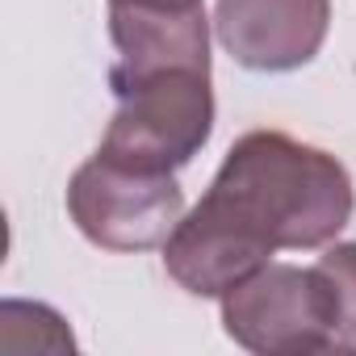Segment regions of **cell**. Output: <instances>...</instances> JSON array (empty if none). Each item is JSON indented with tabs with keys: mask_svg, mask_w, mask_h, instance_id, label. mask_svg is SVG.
<instances>
[{
	"mask_svg": "<svg viewBox=\"0 0 356 356\" xmlns=\"http://www.w3.org/2000/svg\"><path fill=\"white\" fill-rule=\"evenodd\" d=\"M206 202L273 252H314L352 222V176L323 147L281 130H252L227 151Z\"/></svg>",
	"mask_w": 356,
	"mask_h": 356,
	"instance_id": "1",
	"label": "cell"
},
{
	"mask_svg": "<svg viewBox=\"0 0 356 356\" xmlns=\"http://www.w3.org/2000/svg\"><path fill=\"white\" fill-rule=\"evenodd\" d=\"M264 264H273V248L206 197L176 222L163 243L168 277L193 298H227Z\"/></svg>",
	"mask_w": 356,
	"mask_h": 356,
	"instance_id": "7",
	"label": "cell"
},
{
	"mask_svg": "<svg viewBox=\"0 0 356 356\" xmlns=\"http://www.w3.org/2000/svg\"><path fill=\"white\" fill-rule=\"evenodd\" d=\"M314 268L327 285L339 343L356 348V243H327V252L318 256Z\"/></svg>",
	"mask_w": 356,
	"mask_h": 356,
	"instance_id": "8",
	"label": "cell"
},
{
	"mask_svg": "<svg viewBox=\"0 0 356 356\" xmlns=\"http://www.w3.org/2000/svg\"><path fill=\"white\" fill-rule=\"evenodd\" d=\"M109 88L159 72H210L206 0H109Z\"/></svg>",
	"mask_w": 356,
	"mask_h": 356,
	"instance_id": "5",
	"label": "cell"
},
{
	"mask_svg": "<svg viewBox=\"0 0 356 356\" xmlns=\"http://www.w3.org/2000/svg\"><path fill=\"white\" fill-rule=\"evenodd\" d=\"M218 302L222 331L256 356H302L343 348L318 268L264 264Z\"/></svg>",
	"mask_w": 356,
	"mask_h": 356,
	"instance_id": "4",
	"label": "cell"
},
{
	"mask_svg": "<svg viewBox=\"0 0 356 356\" xmlns=\"http://www.w3.org/2000/svg\"><path fill=\"white\" fill-rule=\"evenodd\" d=\"M113 97L118 109L97 151L130 168L176 172L214 134L210 72H159L113 88Z\"/></svg>",
	"mask_w": 356,
	"mask_h": 356,
	"instance_id": "2",
	"label": "cell"
},
{
	"mask_svg": "<svg viewBox=\"0 0 356 356\" xmlns=\"http://www.w3.org/2000/svg\"><path fill=\"white\" fill-rule=\"evenodd\" d=\"M331 30V0H218L214 34L248 72L306 67Z\"/></svg>",
	"mask_w": 356,
	"mask_h": 356,
	"instance_id": "6",
	"label": "cell"
},
{
	"mask_svg": "<svg viewBox=\"0 0 356 356\" xmlns=\"http://www.w3.org/2000/svg\"><path fill=\"white\" fill-rule=\"evenodd\" d=\"M67 214L76 231L105 252H151L185 218V193L176 172L130 168L97 151L72 176Z\"/></svg>",
	"mask_w": 356,
	"mask_h": 356,
	"instance_id": "3",
	"label": "cell"
}]
</instances>
